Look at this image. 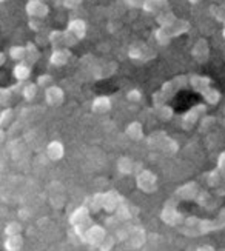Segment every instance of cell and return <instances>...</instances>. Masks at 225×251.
<instances>
[{
  "mask_svg": "<svg viewBox=\"0 0 225 251\" xmlns=\"http://www.w3.org/2000/svg\"><path fill=\"white\" fill-rule=\"evenodd\" d=\"M94 79H108L117 71V63L116 62H98L90 68Z\"/></svg>",
  "mask_w": 225,
  "mask_h": 251,
  "instance_id": "cell-14",
  "label": "cell"
},
{
  "mask_svg": "<svg viewBox=\"0 0 225 251\" xmlns=\"http://www.w3.org/2000/svg\"><path fill=\"white\" fill-rule=\"evenodd\" d=\"M225 228V208L218 211L214 219H200L196 216H185L182 224L177 226V231L187 237H199L213 231H219Z\"/></svg>",
  "mask_w": 225,
  "mask_h": 251,
  "instance_id": "cell-1",
  "label": "cell"
},
{
  "mask_svg": "<svg viewBox=\"0 0 225 251\" xmlns=\"http://www.w3.org/2000/svg\"><path fill=\"white\" fill-rule=\"evenodd\" d=\"M147 242V233L142 226H137V225H133L131 226V231H130V236L126 239V245L130 248H141L144 247V244Z\"/></svg>",
  "mask_w": 225,
  "mask_h": 251,
  "instance_id": "cell-17",
  "label": "cell"
},
{
  "mask_svg": "<svg viewBox=\"0 0 225 251\" xmlns=\"http://www.w3.org/2000/svg\"><path fill=\"white\" fill-rule=\"evenodd\" d=\"M207 113V105L205 103H198L195 106H191L190 110L182 116V128L184 129H191L193 126H195L198 122H199V119L203 117Z\"/></svg>",
  "mask_w": 225,
  "mask_h": 251,
  "instance_id": "cell-10",
  "label": "cell"
},
{
  "mask_svg": "<svg viewBox=\"0 0 225 251\" xmlns=\"http://www.w3.org/2000/svg\"><path fill=\"white\" fill-rule=\"evenodd\" d=\"M63 2H65V0H56V5H63Z\"/></svg>",
  "mask_w": 225,
  "mask_h": 251,
  "instance_id": "cell-53",
  "label": "cell"
},
{
  "mask_svg": "<svg viewBox=\"0 0 225 251\" xmlns=\"http://www.w3.org/2000/svg\"><path fill=\"white\" fill-rule=\"evenodd\" d=\"M214 122H216V119H214V117H211V116H203L202 117V122H200V131H207L211 126V124H214Z\"/></svg>",
  "mask_w": 225,
  "mask_h": 251,
  "instance_id": "cell-45",
  "label": "cell"
},
{
  "mask_svg": "<svg viewBox=\"0 0 225 251\" xmlns=\"http://www.w3.org/2000/svg\"><path fill=\"white\" fill-rule=\"evenodd\" d=\"M147 142L151 148L160 150L162 152H167V154H175V152H177V150H179L177 142L171 139L167 133H164V131H156V133L150 134Z\"/></svg>",
  "mask_w": 225,
  "mask_h": 251,
  "instance_id": "cell-6",
  "label": "cell"
},
{
  "mask_svg": "<svg viewBox=\"0 0 225 251\" xmlns=\"http://www.w3.org/2000/svg\"><path fill=\"white\" fill-rule=\"evenodd\" d=\"M124 201L122 196L114 191V190H110L103 193V211L106 213H116L117 206L121 205V202Z\"/></svg>",
  "mask_w": 225,
  "mask_h": 251,
  "instance_id": "cell-20",
  "label": "cell"
},
{
  "mask_svg": "<svg viewBox=\"0 0 225 251\" xmlns=\"http://www.w3.org/2000/svg\"><path fill=\"white\" fill-rule=\"evenodd\" d=\"M168 8H170L168 0H144V5H142V9L145 13L154 14V16H157L160 11L168 9Z\"/></svg>",
  "mask_w": 225,
  "mask_h": 251,
  "instance_id": "cell-25",
  "label": "cell"
},
{
  "mask_svg": "<svg viewBox=\"0 0 225 251\" xmlns=\"http://www.w3.org/2000/svg\"><path fill=\"white\" fill-rule=\"evenodd\" d=\"M128 57L133 60H139V62H148L154 57V52L150 50L145 43L142 42H136L128 48Z\"/></svg>",
  "mask_w": 225,
  "mask_h": 251,
  "instance_id": "cell-13",
  "label": "cell"
},
{
  "mask_svg": "<svg viewBox=\"0 0 225 251\" xmlns=\"http://www.w3.org/2000/svg\"><path fill=\"white\" fill-rule=\"evenodd\" d=\"M13 119H14L13 108H3L2 113H0V125H2L3 128H6L9 124L13 122Z\"/></svg>",
  "mask_w": 225,
  "mask_h": 251,
  "instance_id": "cell-38",
  "label": "cell"
},
{
  "mask_svg": "<svg viewBox=\"0 0 225 251\" xmlns=\"http://www.w3.org/2000/svg\"><path fill=\"white\" fill-rule=\"evenodd\" d=\"M90 213H91L90 206L87 203H83L71 213L70 219H68L71 226L74 228V233L79 236V239H82V236L85 234V231H87V228L93 224Z\"/></svg>",
  "mask_w": 225,
  "mask_h": 251,
  "instance_id": "cell-5",
  "label": "cell"
},
{
  "mask_svg": "<svg viewBox=\"0 0 225 251\" xmlns=\"http://www.w3.org/2000/svg\"><path fill=\"white\" fill-rule=\"evenodd\" d=\"M126 100L128 102H141L142 100V91L141 90H137V88H133L126 93Z\"/></svg>",
  "mask_w": 225,
  "mask_h": 251,
  "instance_id": "cell-43",
  "label": "cell"
},
{
  "mask_svg": "<svg viewBox=\"0 0 225 251\" xmlns=\"http://www.w3.org/2000/svg\"><path fill=\"white\" fill-rule=\"evenodd\" d=\"M24 247V237L19 234H13V236H6L5 242H3V248L6 251H19Z\"/></svg>",
  "mask_w": 225,
  "mask_h": 251,
  "instance_id": "cell-29",
  "label": "cell"
},
{
  "mask_svg": "<svg viewBox=\"0 0 225 251\" xmlns=\"http://www.w3.org/2000/svg\"><path fill=\"white\" fill-rule=\"evenodd\" d=\"M188 85H190V77L187 74H179L171 80L165 82L156 93H153V96H151L153 106L156 108V106L168 103L180 90L187 88Z\"/></svg>",
  "mask_w": 225,
  "mask_h": 251,
  "instance_id": "cell-2",
  "label": "cell"
},
{
  "mask_svg": "<svg viewBox=\"0 0 225 251\" xmlns=\"http://www.w3.org/2000/svg\"><path fill=\"white\" fill-rule=\"evenodd\" d=\"M88 206L91 213H99L103 210V193H96L88 199Z\"/></svg>",
  "mask_w": 225,
  "mask_h": 251,
  "instance_id": "cell-34",
  "label": "cell"
},
{
  "mask_svg": "<svg viewBox=\"0 0 225 251\" xmlns=\"http://www.w3.org/2000/svg\"><path fill=\"white\" fill-rule=\"evenodd\" d=\"M142 168H144L142 163L134 162L130 157L122 156V157H119V160H117V171L121 174H125V176H128V174H137Z\"/></svg>",
  "mask_w": 225,
  "mask_h": 251,
  "instance_id": "cell-19",
  "label": "cell"
},
{
  "mask_svg": "<svg viewBox=\"0 0 225 251\" xmlns=\"http://www.w3.org/2000/svg\"><path fill=\"white\" fill-rule=\"evenodd\" d=\"M39 59H40V51H39V48L36 47V43L28 42V43H26V59H25L24 62H26V63H29V65H34Z\"/></svg>",
  "mask_w": 225,
  "mask_h": 251,
  "instance_id": "cell-33",
  "label": "cell"
},
{
  "mask_svg": "<svg viewBox=\"0 0 225 251\" xmlns=\"http://www.w3.org/2000/svg\"><path fill=\"white\" fill-rule=\"evenodd\" d=\"M40 88V86L37 85V83H33V82H28V83H25V86H24V91H22V96H24V99L25 100H33L34 97L37 96V90Z\"/></svg>",
  "mask_w": 225,
  "mask_h": 251,
  "instance_id": "cell-36",
  "label": "cell"
},
{
  "mask_svg": "<svg viewBox=\"0 0 225 251\" xmlns=\"http://www.w3.org/2000/svg\"><path fill=\"white\" fill-rule=\"evenodd\" d=\"M200 185L195 180L191 182H187L184 185H180V187L175 191V198L177 201H190V202H195V199L198 198V194L200 191Z\"/></svg>",
  "mask_w": 225,
  "mask_h": 251,
  "instance_id": "cell-12",
  "label": "cell"
},
{
  "mask_svg": "<svg viewBox=\"0 0 225 251\" xmlns=\"http://www.w3.org/2000/svg\"><path fill=\"white\" fill-rule=\"evenodd\" d=\"M203 179H205V183L208 185V187H211V188H218V187H221V182L224 180L222 174L219 173L218 168H216V170H211V171H208V173L203 174Z\"/></svg>",
  "mask_w": 225,
  "mask_h": 251,
  "instance_id": "cell-32",
  "label": "cell"
},
{
  "mask_svg": "<svg viewBox=\"0 0 225 251\" xmlns=\"http://www.w3.org/2000/svg\"><path fill=\"white\" fill-rule=\"evenodd\" d=\"M191 25L190 22L185 20V19H177L173 25L170 26H159L156 31H154V39L156 42L159 43V45H168V43L179 37V36H184L187 34V32L190 31Z\"/></svg>",
  "mask_w": 225,
  "mask_h": 251,
  "instance_id": "cell-4",
  "label": "cell"
},
{
  "mask_svg": "<svg viewBox=\"0 0 225 251\" xmlns=\"http://www.w3.org/2000/svg\"><path fill=\"white\" fill-rule=\"evenodd\" d=\"M106 236V230L103 226L98 225V224H91L88 228H87V231H85V234L82 236L80 241L83 244H88L91 247H96L98 248V245L103 241Z\"/></svg>",
  "mask_w": 225,
  "mask_h": 251,
  "instance_id": "cell-11",
  "label": "cell"
},
{
  "mask_svg": "<svg viewBox=\"0 0 225 251\" xmlns=\"http://www.w3.org/2000/svg\"><path fill=\"white\" fill-rule=\"evenodd\" d=\"M136 214H137V210L128 203L125 199L121 202V205L117 206V210H116V217L121 222H130Z\"/></svg>",
  "mask_w": 225,
  "mask_h": 251,
  "instance_id": "cell-23",
  "label": "cell"
},
{
  "mask_svg": "<svg viewBox=\"0 0 225 251\" xmlns=\"http://www.w3.org/2000/svg\"><path fill=\"white\" fill-rule=\"evenodd\" d=\"M188 2H190L191 5H198V3L200 2V0H188Z\"/></svg>",
  "mask_w": 225,
  "mask_h": 251,
  "instance_id": "cell-52",
  "label": "cell"
},
{
  "mask_svg": "<svg viewBox=\"0 0 225 251\" xmlns=\"http://www.w3.org/2000/svg\"><path fill=\"white\" fill-rule=\"evenodd\" d=\"M190 77V86L195 90L198 94L203 97L208 105H218L221 100V93L213 86V80L207 75H200V74H191Z\"/></svg>",
  "mask_w": 225,
  "mask_h": 251,
  "instance_id": "cell-3",
  "label": "cell"
},
{
  "mask_svg": "<svg viewBox=\"0 0 225 251\" xmlns=\"http://www.w3.org/2000/svg\"><path fill=\"white\" fill-rule=\"evenodd\" d=\"M222 34H224V37H225V24H224V29H222Z\"/></svg>",
  "mask_w": 225,
  "mask_h": 251,
  "instance_id": "cell-54",
  "label": "cell"
},
{
  "mask_svg": "<svg viewBox=\"0 0 225 251\" xmlns=\"http://www.w3.org/2000/svg\"><path fill=\"white\" fill-rule=\"evenodd\" d=\"M136 187L147 193V194H153L157 191V177L153 171L142 168L136 174Z\"/></svg>",
  "mask_w": 225,
  "mask_h": 251,
  "instance_id": "cell-9",
  "label": "cell"
},
{
  "mask_svg": "<svg viewBox=\"0 0 225 251\" xmlns=\"http://www.w3.org/2000/svg\"><path fill=\"white\" fill-rule=\"evenodd\" d=\"M82 5V0H65L62 6H65L67 9H76Z\"/></svg>",
  "mask_w": 225,
  "mask_h": 251,
  "instance_id": "cell-47",
  "label": "cell"
},
{
  "mask_svg": "<svg viewBox=\"0 0 225 251\" xmlns=\"http://www.w3.org/2000/svg\"><path fill=\"white\" fill-rule=\"evenodd\" d=\"M71 57V51L70 48H59V50H52L51 56H50V63L52 67H63L67 65Z\"/></svg>",
  "mask_w": 225,
  "mask_h": 251,
  "instance_id": "cell-22",
  "label": "cell"
},
{
  "mask_svg": "<svg viewBox=\"0 0 225 251\" xmlns=\"http://www.w3.org/2000/svg\"><path fill=\"white\" fill-rule=\"evenodd\" d=\"M184 217L185 214L177 211V199H168L164 203V208L160 211V219H162L164 224L177 228L182 224V221H184Z\"/></svg>",
  "mask_w": 225,
  "mask_h": 251,
  "instance_id": "cell-7",
  "label": "cell"
},
{
  "mask_svg": "<svg viewBox=\"0 0 225 251\" xmlns=\"http://www.w3.org/2000/svg\"><path fill=\"white\" fill-rule=\"evenodd\" d=\"M63 154H65V148H63L62 142L59 140H52L48 144L47 147V156L51 159V160H60L63 157Z\"/></svg>",
  "mask_w": 225,
  "mask_h": 251,
  "instance_id": "cell-27",
  "label": "cell"
},
{
  "mask_svg": "<svg viewBox=\"0 0 225 251\" xmlns=\"http://www.w3.org/2000/svg\"><path fill=\"white\" fill-rule=\"evenodd\" d=\"M191 57L195 59L198 63H205L210 57V45H208V42L207 39H198L196 43L193 45L191 48Z\"/></svg>",
  "mask_w": 225,
  "mask_h": 251,
  "instance_id": "cell-15",
  "label": "cell"
},
{
  "mask_svg": "<svg viewBox=\"0 0 225 251\" xmlns=\"http://www.w3.org/2000/svg\"><path fill=\"white\" fill-rule=\"evenodd\" d=\"M13 75L17 79V82L28 80L31 77V65L26 62H19L13 70Z\"/></svg>",
  "mask_w": 225,
  "mask_h": 251,
  "instance_id": "cell-28",
  "label": "cell"
},
{
  "mask_svg": "<svg viewBox=\"0 0 225 251\" xmlns=\"http://www.w3.org/2000/svg\"><path fill=\"white\" fill-rule=\"evenodd\" d=\"M48 42L50 45L52 47V50H59V48H71L74 45H77L79 43V39L71 34L68 29L65 31H51L48 34Z\"/></svg>",
  "mask_w": 225,
  "mask_h": 251,
  "instance_id": "cell-8",
  "label": "cell"
},
{
  "mask_svg": "<svg viewBox=\"0 0 225 251\" xmlns=\"http://www.w3.org/2000/svg\"><path fill=\"white\" fill-rule=\"evenodd\" d=\"M218 170H219V173L222 174V177L225 180V151H222L219 154V157H218Z\"/></svg>",
  "mask_w": 225,
  "mask_h": 251,
  "instance_id": "cell-46",
  "label": "cell"
},
{
  "mask_svg": "<svg viewBox=\"0 0 225 251\" xmlns=\"http://www.w3.org/2000/svg\"><path fill=\"white\" fill-rule=\"evenodd\" d=\"M156 114L157 117L160 119V121H170L171 117H173L175 111H173V108L168 106L167 103L165 105H160V106H156Z\"/></svg>",
  "mask_w": 225,
  "mask_h": 251,
  "instance_id": "cell-37",
  "label": "cell"
},
{
  "mask_svg": "<svg viewBox=\"0 0 225 251\" xmlns=\"http://www.w3.org/2000/svg\"><path fill=\"white\" fill-rule=\"evenodd\" d=\"M28 26L31 31H36L39 32L42 29V19H37V17H29L28 19Z\"/></svg>",
  "mask_w": 225,
  "mask_h": 251,
  "instance_id": "cell-44",
  "label": "cell"
},
{
  "mask_svg": "<svg viewBox=\"0 0 225 251\" xmlns=\"http://www.w3.org/2000/svg\"><path fill=\"white\" fill-rule=\"evenodd\" d=\"M0 2H6V0H0Z\"/></svg>",
  "mask_w": 225,
  "mask_h": 251,
  "instance_id": "cell-55",
  "label": "cell"
},
{
  "mask_svg": "<svg viewBox=\"0 0 225 251\" xmlns=\"http://www.w3.org/2000/svg\"><path fill=\"white\" fill-rule=\"evenodd\" d=\"M124 2L128 8H133V9L142 8V5H144V0H124Z\"/></svg>",
  "mask_w": 225,
  "mask_h": 251,
  "instance_id": "cell-48",
  "label": "cell"
},
{
  "mask_svg": "<svg viewBox=\"0 0 225 251\" xmlns=\"http://www.w3.org/2000/svg\"><path fill=\"white\" fill-rule=\"evenodd\" d=\"M125 133L131 140H142L144 139V128L139 122L128 124L126 128H125Z\"/></svg>",
  "mask_w": 225,
  "mask_h": 251,
  "instance_id": "cell-31",
  "label": "cell"
},
{
  "mask_svg": "<svg viewBox=\"0 0 225 251\" xmlns=\"http://www.w3.org/2000/svg\"><path fill=\"white\" fill-rule=\"evenodd\" d=\"M26 210H20V216H22V217H28L29 216V213H25Z\"/></svg>",
  "mask_w": 225,
  "mask_h": 251,
  "instance_id": "cell-51",
  "label": "cell"
},
{
  "mask_svg": "<svg viewBox=\"0 0 225 251\" xmlns=\"http://www.w3.org/2000/svg\"><path fill=\"white\" fill-rule=\"evenodd\" d=\"M195 202L202 206L203 210H207L210 213H214V210L218 208V202L214 201L213 196L207 191V190H200L199 194H198V198L195 199Z\"/></svg>",
  "mask_w": 225,
  "mask_h": 251,
  "instance_id": "cell-21",
  "label": "cell"
},
{
  "mask_svg": "<svg viewBox=\"0 0 225 251\" xmlns=\"http://www.w3.org/2000/svg\"><path fill=\"white\" fill-rule=\"evenodd\" d=\"M45 100L50 106H60L65 100V93L57 85H51L45 90Z\"/></svg>",
  "mask_w": 225,
  "mask_h": 251,
  "instance_id": "cell-18",
  "label": "cell"
},
{
  "mask_svg": "<svg viewBox=\"0 0 225 251\" xmlns=\"http://www.w3.org/2000/svg\"><path fill=\"white\" fill-rule=\"evenodd\" d=\"M25 9L28 17L45 19L50 14V6L45 2H42V0H28Z\"/></svg>",
  "mask_w": 225,
  "mask_h": 251,
  "instance_id": "cell-16",
  "label": "cell"
},
{
  "mask_svg": "<svg viewBox=\"0 0 225 251\" xmlns=\"http://www.w3.org/2000/svg\"><path fill=\"white\" fill-rule=\"evenodd\" d=\"M176 20H177V17L175 16V13L170 8L160 11V13L156 16V22L159 24V26H170V25H173Z\"/></svg>",
  "mask_w": 225,
  "mask_h": 251,
  "instance_id": "cell-30",
  "label": "cell"
},
{
  "mask_svg": "<svg viewBox=\"0 0 225 251\" xmlns=\"http://www.w3.org/2000/svg\"><path fill=\"white\" fill-rule=\"evenodd\" d=\"M40 88H48V86H51V85H54V82H52V77L50 74H42V75H39V79H37V82H36Z\"/></svg>",
  "mask_w": 225,
  "mask_h": 251,
  "instance_id": "cell-42",
  "label": "cell"
},
{
  "mask_svg": "<svg viewBox=\"0 0 225 251\" xmlns=\"http://www.w3.org/2000/svg\"><path fill=\"white\" fill-rule=\"evenodd\" d=\"M6 60V56H5V52H0V65H3Z\"/></svg>",
  "mask_w": 225,
  "mask_h": 251,
  "instance_id": "cell-50",
  "label": "cell"
},
{
  "mask_svg": "<svg viewBox=\"0 0 225 251\" xmlns=\"http://www.w3.org/2000/svg\"><path fill=\"white\" fill-rule=\"evenodd\" d=\"M22 231V225L19 222H8L5 226V234L6 236H13V234H19Z\"/></svg>",
  "mask_w": 225,
  "mask_h": 251,
  "instance_id": "cell-41",
  "label": "cell"
},
{
  "mask_svg": "<svg viewBox=\"0 0 225 251\" xmlns=\"http://www.w3.org/2000/svg\"><path fill=\"white\" fill-rule=\"evenodd\" d=\"M196 250H198V251H213L214 247H213V245H200V247H198Z\"/></svg>",
  "mask_w": 225,
  "mask_h": 251,
  "instance_id": "cell-49",
  "label": "cell"
},
{
  "mask_svg": "<svg viewBox=\"0 0 225 251\" xmlns=\"http://www.w3.org/2000/svg\"><path fill=\"white\" fill-rule=\"evenodd\" d=\"M113 108V103H111V99L108 96H99L96 97V99L93 100L91 103V111L96 113V114H105L111 111Z\"/></svg>",
  "mask_w": 225,
  "mask_h": 251,
  "instance_id": "cell-24",
  "label": "cell"
},
{
  "mask_svg": "<svg viewBox=\"0 0 225 251\" xmlns=\"http://www.w3.org/2000/svg\"><path fill=\"white\" fill-rule=\"evenodd\" d=\"M210 13L218 22H221V24H225V9L224 8H221L218 5H211L210 6Z\"/></svg>",
  "mask_w": 225,
  "mask_h": 251,
  "instance_id": "cell-39",
  "label": "cell"
},
{
  "mask_svg": "<svg viewBox=\"0 0 225 251\" xmlns=\"http://www.w3.org/2000/svg\"><path fill=\"white\" fill-rule=\"evenodd\" d=\"M116 241H117L116 237H113V236H108V234H106L103 241H102V242L98 245V248H99V250H102V251H108V250H111V248L114 247Z\"/></svg>",
  "mask_w": 225,
  "mask_h": 251,
  "instance_id": "cell-40",
  "label": "cell"
},
{
  "mask_svg": "<svg viewBox=\"0 0 225 251\" xmlns=\"http://www.w3.org/2000/svg\"><path fill=\"white\" fill-rule=\"evenodd\" d=\"M9 57L16 62H24L26 59V45H17V47H11L9 48Z\"/></svg>",
  "mask_w": 225,
  "mask_h": 251,
  "instance_id": "cell-35",
  "label": "cell"
},
{
  "mask_svg": "<svg viewBox=\"0 0 225 251\" xmlns=\"http://www.w3.org/2000/svg\"><path fill=\"white\" fill-rule=\"evenodd\" d=\"M67 29L71 32V34L76 36L79 40H82L85 36H87V24L82 19H73L68 22Z\"/></svg>",
  "mask_w": 225,
  "mask_h": 251,
  "instance_id": "cell-26",
  "label": "cell"
}]
</instances>
